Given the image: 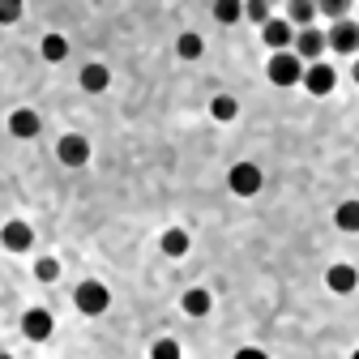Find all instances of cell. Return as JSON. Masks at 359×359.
Segmentation results:
<instances>
[{
  "mask_svg": "<svg viewBox=\"0 0 359 359\" xmlns=\"http://www.w3.org/2000/svg\"><path fill=\"white\" fill-rule=\"evenodd\" d=\"M22 18V5L18 0H0V22H18Z\"/></svg>",
  "mask_w": 359,
  "mask_h": 359,
  "instance_id": "obj_26",
  "label": "cell"
},
{
  "mask_svg": "<svg viewBox=\"0 0 359 359\" xmlns=\"http://www.w3.org/2000/svg\"><path fill=\"white\" fill-rule=\"evenodd\" d=\"M9 133H13V137H39V116L30 107H18L9 116Z\"/></svg>",
  "mask_w": 359,
  "mask_h": 359,
  "instance_id": "obj_12",
  "label": "cell"
},
{
  "mask_svg": "<svg viewBox=\"0 0 359 359\" xmlns=\"http://www.w3.org/2000/svg\"><path fill=\"white\" fill-rule=\"evenodd\" d=\"M0 240H5V248L9 252H26L30 244H34V231H30V222H5V231H0Z\"/></svg>",
  "mask_w": 359,
  "mask_h": 359,
  "instance_id": "obj_10",
  "label": "cell"
},
{
  "mask_svg": "<svg viewBox=\"0 0 359 359\" xmlns=\"http://www.w3.org/2000/svg\"><path fill=\"white\" fill-rule=\"evenodd\" d=\"M265 73H269V81H274V86H299L304 81V60L295 52H274Z\"/></svg>",
  "mask_w": 359,
  "mask_h": 359,
  "instance_id": "obj_1",
  "label": "cell"
},
{
  "mask_svg": "<svg viewBox=\"0 0 359 359\" xmlns=\"http://www.w3.org/2000/svg\"><path fill=\"white\" fill-rule=\"evenodd\" d=\"M52 325H56V321H52L48 308H30L26 317H22V334H26L30 342H48V338H52Z\"/></svg>",
  "mask_w": 359,
  "mask_h": 359,
  "instance_id": "obj_5",
  "label": "cell"
},
{
  "mask_svg": "<svg viewBox=\"0 0 359 359\" xmlns=\"http://www.w3.org/2000/svg\"><path fill=\"white\" fill-rule=\"evenodd\" d=\"M180 308H184L189 317H205V312L214 308V299H210V291H205V287H193V291H184V299H180Z\"/></svg>",
  "mask_w": 359,
  "mask_h": 359,
  "instance_id": "obj_13",
  "label": "cell"
},
{
  "mask_svg": "<svg viewBox=\"0 0 359 359\" xmlns=\"http://www.w3.org/2000/svg\"><path fill=\"white\" fill-rule=\"evenodd\" d=\"M34 278H39V283H56V278H60V261H56V257H43V261L34 265Z\"/></svg>",
  "mask_w": 359,
  "mask_h": 359,
  "instance_id": "obj_22",
  "label": "cell"
},
{
  "mask_svg": "<svg viewBox=\"0 0 359 359\" xmlns=\"http://www.w3.org/2000/svg\"><path fill=\"white\" fill-rule=\"evenodd\" d=\"M261 39H265L274 52H287V48H291V39H295V30H291L287 18H269V22L261 26Z\"/></svg>",
  "mask_w": 359,
  "mask_h": 359,
  "instance_id": "obj_7",
  "label": "cell"
},
{
  "mask_svg": "<svg viewBox=\"0 0 359 359\" xmlns=\"http://www.w3.org/2000/svg\"><path fill=\"white\" fill-rule=\"evenodd\" d=\"M0 359H13V355H5V351H0Z\"/></svg>",
  "mask_w": 359,
  "mask_h": 359,
  "instance_id": "obj_29",
  "label": "cell"
},
{
  "mask_svg": "<svg viewBox=\"0 0 359 359\" xmlns=\"http://www.w3.org/2000/svg\"><path fill=\"white\" fill-rule=\"evenodd\" d=\"M107 81H111V73H107L103 65H86V69H81V90H90V95L107 90Z\"/></svg>",
  "mask_w": 359,
  "mask_h": 359,
  "instance_id": "obj_14",
  "label": "cell"
},
{
  "mask_svg": "<svg viewBox=\"0 0 359 359\" xmlns=\"http://www.w3.org/2000/svg\"><path fill=\"white\" fill-rule=\"evenodd\" d=\"M201 48H205V43H201V34H193V30H189V34H180V43H175V52L184 56V60H197Z\"/></svg>",
  "mask_w": 359,
  "mask_h": 359,
  "instance_id": "obj_20",
  "label": "cell"
},
{
  "mask_svg": "<svg viewBox=\"0 0 359 359\" xmlns=\"http://www.w3.org/2000/svg\"><path fill=\"white\" fill-rule=\"evenodd\" d=\"M334 222H338L342 231H359V201H342L334 210Z\"/></svg>",
  "mask_w": 359,
  "mask_h": 359,
  "instance_id": "obj_17",
  "label": "cell"
},
{
  "mask_svg": "<svg viewBox=\"0 0 359 359\" xmlns=\"http://www.w3.org/2000/svg\"><path fill=\"white\" fill-rule=\"evenodd\" d=\"M351 73H355V81H359V60H355V69H351Z\"/></svg>",
  "mask_w": 359,
  "mask_h": 359,
  "instance_id": "obj_28",
  "label": "cell"
},
{
  "mask_svg": "<svg viewBox=\"0 0 359 359\" xmlns=\"http://www.w3.org/2000/svg\"><path fill=\"white\" fill-rule=\"evenodd\" d=\"M244 13H248L252 22H261V26L269 22V5H265V0H248V5H244Z\"/></svg>",
  "mask_w": 359,
  "mask_h": 359,
  "instance_id": "obj_25",
  "label": "cell"
},
{
  "mask_svg": "<svg viewBox=\"0 0 359 359\" xmlns=\"http://www.w3.org/2000/svg\"><path fill=\"white\" fill-rule=\"evenodd\" d=\"M214 18H218V22H240V18H244V5H240V0H218V5H214Z\"/></svg>",
  "mask_w": 359,
  "mask_h": 359,
  "instance_id": "obj_21",
  "label": "cell"
},
{
  "mask_svg": "<svg viewBox=\"0 0 359 359\" xmlns=\"http://www.w3.org/2000/svg\"><path fill=\"white\" fill-rule=\"evenodd\" d=\"M351 359H359V351H355V355H351Z\"/></svg>",
  "mask_w": 359,
  "mask_h": 359,
  "instance_id": "obj_30",
  "label": "cell"
},
{
  "mask_svg": "<svg viewBox=\"0 0 359 359\" xmlns=\"http://www.w3.org/2000/svg\"><path fill=\"white\" fill-rule=\"evenodd\" d=\"M236 359H269V355L257 351V346H244V351H236Z\"/></svg>",
  "mask_w": 359,
  "mask_h": 359,
  "instance_id": "obj_27",
  "label": "cell"
},
{
  "mask_svg": "<svg viewBox=\"0 0 359 359\" xmlns=\"http://www.w3.org/2000/svg\"><path fill=\"white\" fill-rule=\"evenodd\" d=\"M325 287L330 291H338V295H351L355 287H359V274L351 265H330V274H325Z\"/></svg>",
  "mask_w": 359,
  "mask_h": 359,
  "instance_id": "obj_11",
  "label": "cell"
},
{
  "mask_svg": "<svg viewBox=\"0 0 359 359\" xmlns=\"http://www.w3.org/2000/svg\"><path fill=\"white\" fill-rule=\"evenodd\" d=\"M56 154H60L65 167H86V158H90V142L81 137V133H69V137H60Z\"/></svg>",
  "mask_w": 359,
  "mask_h": 359,
  "instance_id": "obj_6",
  "label": "cell"
},
{
  "mask_svg": "<svg viewBox=\"0 0 359 359\" xmlns=\"http://www.w3.org/2000/svg\"><path fill=\"white\" fill-rule=\"evenodd\" d=\"M163 252H167V257H184V252H189V231H180V227L163 231Z\"/></svg>",
  "mask_w": 359,
  "mask_h": 359,
  "instance_id": "obj_16",
  "label": "cell"
},
{
  "mask_svg": "<svg viewBox=\"0 0 359 359\" xmlns=\"http://www.w3.org/2000/svg\"><path fill=\"white\" fill-rule=\"evenodd\" d=\"M321 52H325V34H321V30H312V26H308V30L295 34V56H299V60H312V65H317Z\"/></svg>",
  "mask_w": 359,
  "mask_h": 359,
  "instance_id": "obj_9",
  "label": "cell"
},
{
  "mask_svg": "<svg viewBox=\"0 0 359 359\" xmlns=\"http://www.w3.org/2000/svg\"><path fill=\"white\" fill-rule=\"evenodd\" d=\"M325 48H334V52H342V56L359 52V26H355L351 18H346V22H334L330 34H325Z\"/></svg>",
  "mask_w": 359,
  "mask_h": 359,
  "instance_id": "obj_4",
  "label": "cell"
},
{
  "mask_svg": "<svg viewBox=\"0 0 359 359\" xmlns=\"http://www.w3.org/2000/svg\"><path fill=\"white\" fill-rule=\"evenodd\" d=\"M325 18H334V22H346V9H351V0H321L317 5Z\"/></svg>",
  "mask_w": 359,
  "mask_h": 359,
  "instance_id": "obj_23",
  "label": "cell"
},
{
  "mask_svg": "<svg viewBox=\"0 0 359 359\" xmlns=\"http://www.w3.org/2000/svg\"><path fill=\"white\" fill-rule=\"evenodd\" d=\"M73 304H77V312H86V317H99V312H107V304H111V291L90 278V283H81L73 291Z\"/></svg>",
  "mask_w": 359,
  "mask_h": 359,
  "instance_id": "obj_2",
  "label": "cell"
},
{
  "mask_svg": "<svg viewBox=\"0 0 359 359\" xmlns=\"http://www.w3.org/2000/svg\"><path fill=\"white\" fill-rule=\"evenodd\" d=\"M334 81H338V73H334L330 65H321V60L304 69V86H308V95H330Z\"/></svg>",
  "mask_w": 359,
  "mask_h": 359,
  "instance_id": "obj_8",
  "label": "cell"
},
{
  "mask_svg": "<svg viewBox=\"0 0 359 359\" xmlns=\"http://www.w3.org/2000/svg\"><path fill=\"white\" fill-rule=\"evenodd\" d=\"M150 359H180V342H171V338H158V342L150 346Z\"/></svg>",
  "mask_w": 359,
  "mask_h": 359,
  "instance_id": "obj_24",
  "label": "cell"
},
{
  "mask_svg": "<svg viewBox=\"0 0 359 359\" xmlns=\"http://www.w3.org/2000/svg\"><path fill=\"white\" fill-rule=\"evenodd\" d=\"M312 18H317V5H312V0H291L287 5V22H295V26H312Z\"/></svg>",
  "mask_w": 359,
  "mask_h": 359,
  "instance_id": "obj_15",
  "label": "cell"
},
{
  "mask_svg": "<svg viewBox=\"0 0 359 359\" xmlns=\"http://www.w3.org/2000/svg\"><path fill=\"white\" fill-rule=\"evenodd\" d=\"M227 184L236 197H257L261 193V167L257 163H236L231 175H227Z\"/></svg>",
  "mask_w": 359,
  "mask_h": 359,
  "instance_id": "obj_3",
  "label": "cell"
},
{
  "mask_svg": "<svg viewBox=\"0 0 359 359\" xmlns=\"http://www.w3.org/2000/svg\"><path fill=\"white\" fill-rule=\"evenodd\" d=\"M69 56V39L65 34H48V39H43V60H65Z\"/></svg>",
  "mask_w": 359,
  "mask_h": 359,
  "instance_id": "obj_18",
  "label": "cell"
},
{
  "mask_svg": "<svg viewBox=\"0 0 359 359\" xmlns=\"http://www.w3.org/2000/svg\"><path fill=\"white\" fill-rule=\"evenodd\" d=\"M236 111H240V103H236L231 95H218V99L210 103V116H214V120H222V124L236 120Z\"/></svg>",
  "mask_w": 359,
  "mask_h": 359,
  "instance_id": "obj_19",
  "label": "cell"
}]
</instances>
